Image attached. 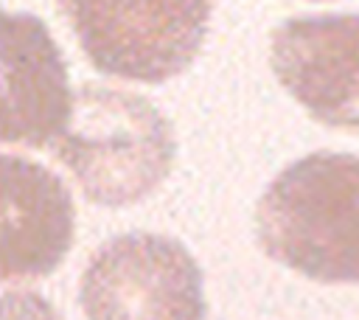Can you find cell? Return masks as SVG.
Listing matches in <instances>:
<instances>
[{
    "instance_id": "6da1fadb",
    "label": "cell",
    "mask_w": 359,
    "mask_h": 320,
    "mask_svg": "<svg viewBox=\"0 0 359 320\" xmlns=\"http://www.w3.org/2000/svg\"><path fill=\"white\" fill-rule=\"evenodd\" d=\"M261 250L320 284H359V157L314 152L286 166L255 208Z\"/></svg>"
},
{
    "instance_id": "7a4b0ae2",
    "label": "cell",
    "mask_w": 359,
    "mask_h": 320,
    "mask_svg": "<svg viewBox=\"0 0 359 320\" xmlns=\"http://www.w3.org/2000/svg\"><path fill=\"white\" fill-rule=\"evenodd\" d=\"M53 154L90 202L123 208L168 180L177 140L168 118L143 95L84 84L53 138Z\"/></svg>"
},
{
    "instance_id": "3957f363",
    "label": "cell",
    "mask_w": 359,
    "mask_h": 320,
    "mask_svg": "<svg viewBox=\"0 0 359 320\" xmlns=\"http://www.w3.org/2000/svg\"><path fill=\"white\" fill-rule=\"evenodd\" d=\"M219 0H59L84 56L107 76L163 84L199 56Z\"/></svg>"
},
{
    "instance_id": "277c9868",
    "label": "cell",
    "mask_w": 359,
    "mask_h": 320,
    "mask_svg": "<svg viewBox=\"0 0 359 320\" xmlns=\"http://www.w3.org/2000/svg\"><path fill=\"white\" fill-rule=\"evenodd\" d=\"M79 295L87 320H205L199 264L160 233H126L98 247Z\"/></svg>"
},
{
    "instance_id": "5b68a950",
    "label": "cell",
    "mask_w": 359,
    "mask_h": 320,
    "mask_svg": "<svg viewBox=\"0 0 359 320\" xmlns=\"http://www.w3.org/2000/svg\"><path fill=\"white\" fill-rule=\"evenodd\" d=\"M280 87L320 124L359 132V14H306L272 31Z\"/></svg>"
},
{
    "instance_id": "8992f818",
    "label": "cell",
    "mask_w": 359,
    "mask_h": 320,
    "mask_svg": "<svg viewBox=\"0 0 359 320\" xmlns=\"http://www.w3.org/2000/svg\"><path fill=\"white\" fill-rule=\"evenodd\" d=\"M73 112L67 65L48 25L0 8V143L39 149Z\"/></svg>"
},
{
    "instance_id": "52a82bcc",
    "label": "cell",
    "mask_w": 359,
    "mask_h": 320,
    "mask_svg": "<svg viewBox=\"0 0 359 320\" xmlns=\"http://www.w3.org/2000/svg\"><path fill=\"white\" fill-rule=\"evenodd\" d=\"M76 208L39 163L0 154V281L50 275L73 247Z\"/></svg>"
},
{
    "instance_id": "ba28073f",
    "label": "cell",
    "mask_w": 359,
    "mask_h": 320,
    "mask_svg": "<svg viewBox=\"0 0 359 320\" xmlns=\"http://www.w3.org/2000/svg\"><path fill=\"white\" fill-rule=\"evenodd\" d=\"M0 320H62L59 312L36 292H3Z\"/></svg>"
}]
</instances>
